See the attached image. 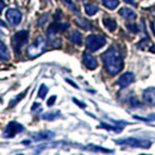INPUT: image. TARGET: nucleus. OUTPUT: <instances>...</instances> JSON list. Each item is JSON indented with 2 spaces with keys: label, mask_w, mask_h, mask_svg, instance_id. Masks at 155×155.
<instances>
[{
  "label": "nucleus",
  "mask_w": 155,
  "mask_h": 155,
  "mask_svg": "<svg viewBox=\"0 0 155 155\" xmlns=\"http://www.w3.org/2000/svg\"><path fill=\"white\" fill-rule=\"evenodd\" d=\"M0 26H1V28H6V24H5L1 19H0Z\"/></svg>",
  "instance_id": "nucleus-37"
},
{
  "label": "nucleus",
  "mask_w": 155,
  "mask_h": 155,
  "mask_svg": "<svg viewBox=\"0 0 155 155\" xmlns=\"http://www.w3.org/2000/svg\"><path fill=\"white\" fill-rule=\"evenodd\" d=\"M99 128H104L109 131H115V133H120L122 131V127H118V125H109L106 123H100L99 124Z\"/></svg>",
  "instance_id": "nucleus-21"
},
{
  "label": "nucleus",
  "mask_w": 155,
  "mask_h": 155,
  "mask_svg": "<svg viewBox=\"0 0 155 155\" xmlns=\"http://www.w3.org/2000/svg\"><path fill=\"white\" fill-rule=\"evenodd\" d=\"M135 119H140V120H143V122H153L155 120V114L153 115H149L148 117H140V116H134Z\"/></svg>",
  "instance_id": "nucleus-28"
},
{
  "label": "nucleus",
  "mask_w": 155,
  "mask_h": 155,
  "mask_svg": "<svg viewBox=\"0 0 155 155\" xmlns=\"http://www.w3.org/2000/svg\"><path fill=\"white\" fill-rule=\"evenodd\" d=\"M146 43H147V44H152L150 39H149V37H148L147 35H146V37H144V38L141 39V41L137 43V45H136V47H137L138 49H144V47H146Z\"/></svg>",
  "instance_id": "nucleus-25"
},
{
  "label": "nucleus",
  "mask_w": 155,
  "mask_h": 155,
  "mask_svg": "<svg viewBox=\"0 0 155 155\" xmlns=\"http://www.w3.org/2000/svg\"><path fill=\"white\" fill-rule=\"evenodd\" d=\"M72 100H73V101H74V103H75L77 105H79L80 107H82V109H85V107H86V104H85V103H81L80 100H78L77 98H73Z\"/></svg>",
  "instance_id": "nucleus-30"
},
{
  "label": "nucleus",
  "mask_w": 155,
  "mask_h": 155,
  "mask_svg": "<svg viewBox=\"0 0 155 155\" xmlns=\"http://www.w3.org/2000/svg\"><path fill=\"white\" fill-rule=\"evenodd\" d=\"M0 104H1V100H0Z\"/></svg>",
  "instance_id": "nucleus-38"
},
{
  "label": "nucleus",
  "mask_w": 155,
  "mask_h": 155,
  "mask_svg": "<svg viewBox=\"0 0 155 155\" xmlns=\"http://www.w3.org/2000/svg\"><path fill=\"white\" fill-rule=\"evenodd\" d=\"M24 130H25V128H24L23 124H20L16 120H12L6 125V128L4 129L2 135H4L5 138H12V137L17 136L20 133H23Z\"/></svg>",
  "instance_id": "nucleus-6"
},
{
  "label": "nucleus",
  "mask_w": 155,
  "mask_h": 155,
  "mask_svg": "<svg viewBox=\"0 0 155 155\" xmlns=\"http://www.w3.org/2000/svg\"><path fill=\"white\" fill-rule=\"evenodd\" d=\"M149 51H152V53H154L155 54V44H153V45L149 47Z\"/></svg>",
  "instance_id": "nucleus-35"
},
{
  "label": "nucleus",
  "mask_w": 155,
  "mask_h": 155,
  "mask_svg": "<svg viewBox=\"0 0 155 155\" xmlns=\"http://www.w3.org/2000/svg\"><path fill=\"white\" fill-rule=\"evenodd\" d=\"M129 104L131 105V107H141L142 106V104L136 99V97H130L129 98Z\"/></svg>",
  "instance_id": "nucleus-27"
},
{
  "label": "nucleus",
  "mask_w": 155,
  "mask_h": 155,
  "mask_svg": "<svg viewBox=\"0 0 155 155\" xmlns=\"http://www.w3.org/2000/svg\"><path fill=\"white\" fill-rule=\"evenodd\" d=\"M86 150H92V152H101V153H114L112 149H107V148H104V147H99L96 144H88L85 147Z\"/></svg>",
  "instance_id": "nucleus-17"
},
{
  "label": "nucleus",
  "mask_w": 155,
  "mask_h": 155,
  "mask_svg": "<svg viewBox=\"0 0 155 155\" xmlns=\"http://www.w3.org/2000/svg\"><path fill=\"white\" fill-rule=\"evenodd\" d=\"M61 116V111L60 110H55V111H50V112H47V114H43L42 115V119H45V120H54L55 118Z\"/></svg>",
  "instance_id": "nucleus-19"
},
{
  "label": "nucleus",
  "mask_w": 155,
  "mask_h": 155,
  "mask_svg": "<svg viewBox=\"0 0 155 155\" xmlns=\"http://www.w3.org/2000/svg\"><path fill=\"white\" fill-rule=\"evenodd\" d=\"M75 23L78 24V26L82 28L84 30H92V29H93V25H92V23H90L88 20L85 19V18L78 17L77 19H75Z\"/></svg>",
  "instance_id": "nucleus-14"
},
{
  "label": "nucleus",
  "mask_w": 155,
  "mask_h": 155,
  "mask_svg": "<svg viewBox=\"0 0 155 155\" xmlns=\"http://www.w3.org/2000/svg\"><path fill=\"white\" fill-rule=\"evenodd\" d=\"M55 100H56V96H51V97L48 99L47 105H48V106H53V105L55 104Z\"/></svg>",
  "instance_id": "nucleus-29"
},
{
  "label": "nucleus",
  "mask_w": 155,
  "mask_h": 155,
  "mask_svg": "<svg viewBox=\"0 0 155 155\" xmlns=\"http://www.w3.org/2000/svg\"><path fill=\"white\" fill-rule=\"evenodd\" d=\"M118 144L123 146H129L133 148H149L152 146V141L146 140V138H136V137H128V138H119L115 141Z\"/></svg>",
  "instance_id": "nucleus-3"
},
{
  "label": "nucleus",
  "mask_w": 155,
  "mask_h": 155,
  "mask_svg": "<svg viewBox=\"0 0 155 155\" xmlns=\"http://www.w3.org/2000/svg\"><path fill=\"white\" fill-rule=\"evenodd\" d=\"M10 58V51L6 47V44L0 39V60L1 61H7Z\"/></svg>",
  "instance_id": "nucleus-15"
},
{
  "label": "nucleus",
  "mask_w": 155,
  "mask_h": 155,
  "mask_svg": "<svg viewBox=\"0 0 155 155\" xmlns=\"http://www.w3.org/2000/svg\"><path fill=\"white\" fill-rule=\"evenodd\" d=\"M81 1H82V0H81Z\"/></svg>",
  "instance_id": "nucleus-40"
},
{
  "label": "nucleus",
  "mask_w": 155,
  "mask_h": 155,
  "mask_svg": "<svg viewBox=\"0 0 155 155\" xmlns=\"http://www.w3.org/2000/svg\"><path fill=\"white\" fill-rule=\"evenodd\" d=\"M82 63L85 64L86 68H88L91 71L96 69L98 67V62L96 58L92 54H90V53H84V55H82Z\"/></svg>",
  "instance_id": "nucleus-10"
},
{
  "label": "nucleus",
  "mask_w": 155,
  "mask_h": 155,
  "mask_svg": "<svg viewBox=\"0 0 155 155\" xmlns=\"http://www.w3.org/2000/svg\"><path fill=\"white\" fill-rule=\"evenodd\" d=\"M101 60L105 71L111 75L118 74L123 68V58L120 55L118 45L116 44L111 45L104 54H101Z\"/></svg>",
  "instance_id": "nucleus-1"
},
{
  "label": "nucleus",
  "mask_w": 155,
  "mask_h": 155,
  "mask_svg": "<svg viewBox=\"0 0 155 155\" xmlns=\"http://www.w3.org/2000/svg\"><path fill=\"white\" fill-rule=\"evenodd\" d=\"M55 136L54 131H50V130H43V131H39L32 135L34 141H49L51 140L53 137Z\"/></svg>",
  "instance_id": "nucleus-11"
},
{
  "label": "nucleus",
  "mask_w": 155,
  "mask_h": 155,
  "mask_svg": "<svg viewBox=\"0 0 155 155\" xmlns=\"http://www.w3.org/2000/svg\"><path fill=\"white\" fill-rule=\"evenodd\" d=\"M143 101L149 105V106H155V87H148L143 91L142 93Z\"/></svg>",
  "instance_id": "nucleus-9"
},
{
  "label": "nucleus",
  "mask_w": 155,
  "mask_h": 155,
  "mask_svg": "<svg viewBox=\"0 0 155 155\" xmlns=\"http://www.w3.org/2000/svg\"><path fill=\"white\" fill-rule=\"evenodd\" d=\"M45 48H47V41H45V38L42 35H38L36 38L34 39V42L31 44L28 45L26 54H28L29 58H35L39 56L42 53H44Z\"/></svg>",
  "instance_id": "nucleus-2"
},
{
  "label": "nucleus",
  "mask_w": 155,
  "mask_h": 155,
  "mask_svg": "<svg viewBox=\"0 0 155 155\" xmlns=\"http://www.w3.org/2000/svg\"><path fill=\"white\" fill-rule=\"evenodd\" d=\"M6 19L11 25L16 26V25L19 24L20 20H21V13L17 8H8L6 11Z\"/></svg>",
  "instance_id": "nucleus-7"
},
{
  "label": "nucleus",
  "mask_w": 155,
  "mask_h": 155,
  "mask_svg": "<svg viewBox=\"0 0 155 155\" xmlns=\"http://www.w3.org/2000/svg\"><path fill=\"white\" fill-rule=\"evenodd\" d=\"M134 81H135V75H134V73H133V72H125V73H123L120 77L118 78L117 85H118L119 87H122V88H125V87H128L130 84H133Z\"/></svg>",
  "instance_id": "nucleus-8"
},
{
  "label": "nucleus",
  "mask_w": 155,
  "mask_h": 155,
  "mask_svg": "<svg viewBox=\"0 0 155 155\" xmlns=\"http://www.w3.org/2000/svg\"><path fill=\"white\" fill-rule=\"evenodd\" d=\"M106 44V38L103 35H90L87 36L85 45L90 51H97Z\"/></svg>",
  "instance_id": "nucleus-5"
},
{
  "label": "nucleus",
  "mask_w": 155,
  "mask_h": 155,
  "mask_svg": "<svg viewBox=\"0 0 155 155\" xmlns=\"http://www.w3.org/2000/svg\"><path fill=\"white\" fill-rule=\"evenodd\" d=\"M101 2L109 10H115L118 6V0H101Z\"/></svg>",
  "instance_id": "nucleus-23"
},
{
  "label": "nucleus",
  "mask_w": 155,
  "mask_h": 155,
  "mask_svg": "<svg viewBox=\"0 0 155 155\" xmlns=\"http://www.w3.org/2000/svg\"><path fill=\"white\" fill-rule=\"evenodd\" d=\"M28 39H29V31L28 30H19L12 36L11 44H12V48L17 55L20 54V49L24 44H26Z\"/></svg>",
  "instance_id": "nucleus-4"
},
{
  "label": "nucleus",
  "mask_w": 155,
  "mask_h": 155,
  "mask_svg": "<svg viewBox=\"0 0 155 155\" xmlns=\"http://www.w3.org/2000/svg\"><path fill=\"white\" fill-rule=\"evenodd\" d=\"M60 18H61V11H60V10H58V11H56V13L54 15V19L60 20Z\"/></svg>",
  "instance_id": "nucleus-31"
},
{
  "label": "nucleus",
  "mask_w": 155,
  "mask_h": 155,
  "mask_svg": "<svg viewBox=\"0 0 155 155\" xmlns=\"http://www.w3.org/2000/svg\"><path fill=\"white\" fill-rule=\"evenodd\" d=\"M47 93H48V87L44 85V84H42L41 86H39V90H38V98H42V99H44L45 96H47Z\"/></svg>",
  "instance_id": "nucleus-24"
},
{
  "label": "nucleus",
  "mask_w": 155,
  "mask_h": 155,
  "mask_svg": "<svg viewBox=\"0 0 155 155\" xmlns=\"http://www.w3.org/2000/svg\"><path fill=\"white\" fill-rule=\"evenodd\" d=\"M26 93H28V88L25 90V91H23L21 93H19L18 96H16L15 98H12L11 99V101H10V104H8V107H12V106H15V105H17L18 103H19L20 100L23 99V98L26 96Z\"/></svg>",
  "instance_id": "nucleus-20"
},
{
  "label": "nucleus",
  "mask_w": 155,
  "mask_h": 155,
  "mask_svg": "<svg viewBox=\"0 0 155 155\" xmlns=\"http://www.w3.org/2000/svg\"><path fill=\"white\" fill-rule=\"evenodd\" d=\"M45 1H48V0H45Z\"/></svg>",
  "instance_id": "nucleus-39"
},
{
  "label": "nucleus",
  "mask_w": 155,
  "mask_h": 155,
  "mask_svg": "<svg viewBox=\"0 0 155 155\" xmlns=\"http://www.w3.org/2000/svg\"><path fill=\"white\" fill-rule=\"evenodd\" d=\"M84 7H85V12L88 15V16H93V15H96L98 12V6L97 5H94V4H91V2H86L85 5H84Z\"/></svg>",
  "instance_id": "nucleus-18"
},
{
  "label": "nucleus",
  "mask_w": 155,
  "mask_h": 155,
  "mask_svg": "<svg viewBox=\"0 0 155 155\" xmlns=\"http://www.w3.org/2000/svg\"><path fill=\"white\" fill-rule=\"evenodd\" d=\"M66 81H67V82H68L69 85H72V86H74L75 88H78V85H77V84H75V82H74V81H72L71 79H66Z\"/></svg>",
  "instance_id": "nucleus-32"
},
{
  "label": "nucleus",
  "mask_w": 155,
  "mask_h": 155,
  "mask_svg": "<svg viewBox=\"0 0 155 155\" xmlns=\"http://www.w3.org/2000/svg\"><path fill=\"white\" fill-rule=\"evenodd\" d=\"M125 2H128V4H130V5H136L135 0H124Z\"/></svg>",
  "instance_id": "nucleus-34"
},
{
  "label": "nucleus",
  "mask_w": 155,
  "mask_h": 155,
  "mask_svg": "<svg viewBox=\"0 0 155 155\" xmlns=\"http://www.w3.org/2000/svg\"><path fill=\"white\" fill-rule=\"evenodd\" d=\"M5 6H6V4L2 2V0H0V12L2 11V7H5Z\"/></svg>",
  "instance_id": "nucleus-33"
},
{
  "label": "nucleus",
  "mask_w": 155,
  "mask_h": 155,
  "mask_svg": "<svg viewBox=\"0 0 155 155\" xmlns=\"http://www.w3.org/2000/svg\"><path fill=\"white\" fill-rule=\"evenodd\" d=\"M127 28H128L129 31H131V32H134V34H137V32L140 31L138 25L135 24V23H128V24H127Z\"/></svg>",
  "instance_id": "nucleus-26"
},
{
  "label": "nucleus",
  "mask_w": 155,
  "mask_h": 155,
  "mask_svg": "<svg viewBox=\"0 0 155 155\" xmlns=\"http://www.w3.org/2000/svg\"><path fill=\"white\" fill-rule=\"evenodd\" d=\"M62 2H63L71 11H73L74 13L79 15V8H78V6L75 5V2H74L73 0H62Z\"/></svg>",
  "instance_id": "nucleus-22"
},
{
  "label": "nucleus",
  "mask_w": 155,
  "mask_h": 155,
  "mask_svg": "<svg viewBox=\"0 0 155 155\" xmlns=\"http://www.w3.org/2000/svg\"><path fill=\"white\" fill-rule=\"evenodd\" d=\"M150 29H152V31H153V34H154V36H155V26L153 23H150Z\"/></svg>",
  "instance_id": "nucleus-36"
},
{
  "label": "nucleus",
  "mask_w": 155,
  "mask_h": 155,
  "mask_svg": "<svg viewBox=\"0 0 155 155\" xmlns=\"http://www.w3.org/2000/svg\"><path fill=\"white\" fill-rule=\"evenodd\" d=\"M67 38L69 39L72 43L77 44V45H80L82 43V35L78 31V30H72L68 35H67Z\"/></svg>",
  "instance_id": "nucleus-12"
},
{
  "label": "nucleus",
  "mask_w": 155,
  "mask_h": 155,
  "mask_svg": "<svg viewBox=\"0 0 155 155\" xmlns=\"http://www.w3.org/2000/svg\"><path fill=\"white\" fill-rule=\"evenodd\" d=\"M118 13H119L120 17H123V18H125V19H135L136 16H137L135 11H133V10L129 8V7H122V8L118 11Z\"/></svg>",
  "instance_id": "nucleus-13"
},
{
  "label": "nucleus",
  "mask_w": 155,
  "mask_h": 155,
  "mask_svg": "<svg viewBox=\"0 0 155 155\" xmlns=\"http://www.w3.org/2000/svg\"><path fill=\"white\" fill-rule=\"evenodd\" d=\"M103 23H104V25H105V28L109 30V31H115L117 28V23L115 19H112V18H110V17H105L104 19H103Z\"/></svg>",
  "instance_id": "nucleus-16"
}]
</instances>
